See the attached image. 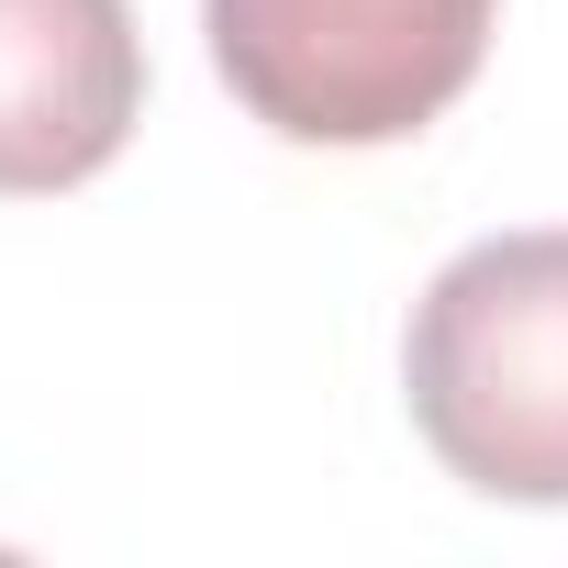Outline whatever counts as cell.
<instances>
[{"mask_svg":"<svg viewBox=\"0 0 568 568\" xmlns=\"http://www.w3.org/2000/svg\"><path fill=\"white\" fill-rule=\"evenodd\" d=\"M501 0H201L223 90L278 145H402L490 57Z\"/></svg>","mask_w":568,"mask_h":568,"instance_id":"obj_2","label":"cell"},{"mask_svg":"<svg viewBox=\"0 0 568 568\" xmlns=\"http://www.w3.org/2000/svg\"><path fill=\"white\" fill-rule=\"evenodd\" d=\"M413 435L490 501H568V223L479 234L402 335Z\"/></svg>","mask_w":568,"mask_h":568,"instance_id":"obj_1","label":"cell"},{"mask_svg":"<svg viewBox=\"0 0 568 568\" xmlns=\"http://www.w3.org/2000/svg\"><path fill=\"white\" fill-rule=\"evenodd\" d=\"M145 123V34L123 0H0V201L90 190Z\"/></svg>","mask_w":568,"mask_h":568,"instance_id":"obj_3","label":"cell"}]
</instances>
